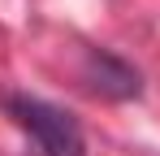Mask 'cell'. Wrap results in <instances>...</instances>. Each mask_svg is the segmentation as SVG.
Returning <instances> with one entry per match:
<instances>
[{"label":"cell","mask_w":160,"mask_h":156,"mask_svg":"<svg viewBox=\"0 0 160 156\" xmlns=\"http://www.w3.org/2000/svg\"><path fill=\"white\" fill-rule=\"evenodd\" d=\"M82 82L100 100H134L143 91L138 70L126 65L121 56H112L108 48H87V56H82Z\"/></svg>","instance_id":"7a4b0ae2"},{"label":"cell","mask_w":160,"mask_h":156,"mask_svg":"<svg viewBox=\"0 0 160 156\" xmlns=\"http://www.w3.org/2000/svg\"><path fill=\"white\" fill-rule=\"evenodd\" d=\"M4 113L30 134L39 156H87L82 126L74 122L69 108H61L52 100H39L30 91H9L4 96Z\"/></svg>","instance_id":"6da1fadb"}]
</instances>
